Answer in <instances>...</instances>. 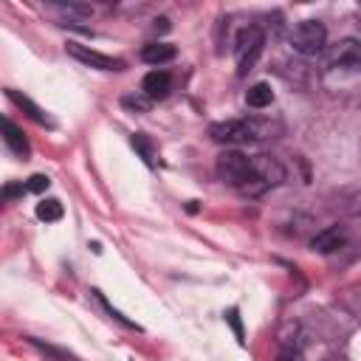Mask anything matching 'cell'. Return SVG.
Returning a JSON list of instances; mask_svg holds the SVG:
<instances>
[{
    "mask_svg": "<svg viewBox=\"0 0 361 361\" xmlns=\"http://www.w3.org/2000/svg\"><path fill=\"white\" fill-rule=\"evenodd\" d=\"M39 353H45L48 358H54V361H79L73 353H68V350H59V347H54V344H45V341H39V338H28Z\"/></svg>",
    "mask_w": 361,
    "mask_h": 361,
    "instance_id": "cell-15",
    "label": "cell"
},
{
    "mask_svg": "<svg viewBox=\"0 0 361 361\" xmlns=\"http://www.w3.org/2000/svg\"><path fill=\"white\" fill-rule=\"evenodd\" d=\"M214 172H217V178L223 183H228L237 192H243V186L251 180V158L243 155V152H237V149H226V152L217 155Z\"/></svg>",
    "mask_w": 361,
    "mask_h": 361,
    "instance_id": "cell-3",
    "label": "cell"
},
{
    "mask_svg": "<svg viewBox=\"0 0 361 361\" xmlns=\"http://www.w3.org/2000/svg\"><path fill=\"white\" fill-rule=\"evenodd\" d=\"M344 228L341 226H327L324 231H319L313 240H310V248L313 251H319V254H333V251H338L341 245H344Z\"/></svg>",
    "mask_w": 361,
    "mask_h": 361,
    "instance_id": "cell-9",
    "label": "cell"
},
{
    "mask_svg": "<svg viewBox=\"0 0 361 361\" xmlns=\"http://www.w3.org/2000/svg\"><path fill=\"white\" fill-rule=\"evenodd\" d=\"M271 124L259 118H228V121H214L209 127V135L217 144H248L271 135Z\"/></svg>",
    "mask_w": 361,
    "mask_h": 361,
    "instance_id": "cell-1",
    "label": "cell"
},
{
    "mask_svg": "<svg viewBox=\"0 0 361 361\" xmlns=\"http://www.w3.org/2000/svg\"><path fill=\"white\" fill-rule=\"evenodd\" d=\"M133 147L141 152V158H144L147 164H152V152H149V144L144 141V135H141V133H138V135H133Z\"/></svg>",
    "mask_w": 361,
    "mask_h": 361,
    "instance_id": "cell-20",
    "label": "cell"
},
{
    "mask_svg": "<svg viewBox=\"0 0 361 361\" xmlns=\"http://www.w3.org/2000/svg\"><path fill=\"white\" fill-rule=\"evenodd\" d=\"M23 192H28L25 183H20V186H11V183H8V186L3 189V197H14V195H23Z\"/></svg>",
    "mask_w": 361,
    "mask_h": 361,
    "instance_id": "cell-22",
    "label": "cell"
},
{
    "mask_svg": "<svg viewBox=\"0 0 361 361\" xmlns=\"http://www.w3.org/2000/svg\"><path fill=\"white\" fill-rule=\"evenodd\" d=\"M93 293H96V296H99V302H102V305H104V310H107V313H110V316H113V319H116V322H121V324H124V327H133V330H141V327H138V324H135V322H130V319H127V316H124V313H118V310H116V307H113V305H110V302H107V299H104V296H102V290H93Z\"/></svg>",
    "mask_w": 361,
    "mask_h": 361,
    "instance_id": "cell-16",
    "label": "cell"
},
{
    "mask_svg": "<svg viewBox=\"0 0 361 361\" xmlns=\"http://www.w3.org/2000/svg\"><path fill=\"white\" fill-rule=\"evenodd\" d=\"M330 68L333 71H361V42L358 39H341L336 51L330 54Z\"/></svg>",
    "mask_w": 361,
    "mask_h": 361,
    "instance_id": "cell-7",
    "label": "cell"
},
{
    "mask_svg": "<svg viewBox=\"0 0 361 361\" xmlns=\"http://www.w3.org/2000/svg\"><path fill=\"white\" fill-rule=\"evenodd\" d=\"M6 93H8V99H11L14 104H20L23 110H28V116H31V118H34L37 124H45V127H54V121H51V118H48V116H45V113H42V110H39V107H37V104H34V102L28 99V96H20V93H17V90H11V87H8Z\"/></svg>",
    "mask_w": 361,
    "mask_h": 361,
    "instance_id": "cell-13",
    "label": "cell"
},
{
    "mask_svg": "<svg viewBox=\"0 0 361 361\" xmlns=\"http://www.w3.org/2000/svg\"><path fill=\"white\" fill-rule=\"evenodd\" d=\"M48 186H51L48 175H31V178H28V183H25V189H28V192H45Z\"/></svg>",
    "mask_w": 361,
    "mask_h": 361,
    "instance_id": "cell-19",
    "label": "cell"
},
{
    "mask_svg": "<svg viewBox=\"0 0 361 361\" xmlns=\"http://www.w3.org/2000/svg\"><path fill=\"white\" fill-rule=\"evenodd\" d=\"M141 59L149 62V65H164L169 59H175V45L169 42H149L141 48Z\"/></svg>",
    "mask_w": 361,
    "mask_h": 361,
    "instance_id": "cell-11",
    "label": "cell"
},
{
    "mask_svg": "<svg viewBox=\"0 0 361 361\" xmlns=\"http://www.w3.org/2000/svg\"><path fill=\"white\" fill-rule=\"evenodd\" d=\"M324 42H327V28L319 20H302L290 31V48L299 56H316V54H322L324 51Z\"/></svg>",
    "mask_w": 361,
    "mask_h": 361,
    "instance_id": "cell-4",
    "label": "cell"
},
{
    "mask_svg": "<svg viewBox=\"0 0 361 361\" xmlns=\"http://www.w3.org/2000/svg\"><path fill=\"white\" fill-rule=\"evenodd\" d=\"M3 141H6V147H8L14 155H20V158H25V155L31 152V147H28L23 130H20L11 118H3Z\"/></svg>",
    "mask_w": 361,
    "mask_h": 361,
    "instance_id": "cell-10",
    "label": "cell"
},
{
    "mask_svg": "<svg viewBox=\"0 0 361 361\" xmlns=\"http://www.w3.org/2000/svg\"><path fill=\"white\" fill-rule=\"evenodd\" d=\"M223 316H226V322L231 324V330H234V336H237V341H240V344H245V333H243V322H240V310H237V307H228V310H226Z\"/></svg>",
    "mask_w": 361,
    "mask_h": 361,
    "instance_id": "cell-17",
    "label": "cell"
},
{
    "mask_svg": "<svg viewBox=\"0 0 361 361\" xmlns=\"http://www.w3.org/2000/svg\"><path fill=\"white\" fill-rule=\"evenodd\" d=\"M169 90H172V76L166 73V71H149L147 76H144V82H141V93L149 99V102H161V99H166L169 96Z\"/></svg>",
    "mask_w": 361,
    "mask_h": 361,
    "instance_id": "cell-8",
    "label": "cell"
},
{
    "mask_svg": "<svg viewBox=\"0 0 361 361\" xmlns=\"http://www.w3.org/2000/svg\"><path fill=\"white\" fill-rule=\"evenodd\" d=\"M285 180V166L274 155H254L251 158V180L243 186V195H259L271 186H279Z\"/></svg>",
    "mask_w": 361,
    "mask_h": 361,
    "instance_id": "cell-2",
    "label": "cell"
},
{
    "mask_svg": "<svg viewBox=\"0 0 361 361\" xmlns=\"http://www.w3.org/2000/svg\"><path fill=\"white\" fill-rule=\"evenodd\" d=\"M276 361H299V353L293 347H282L279 355H276Z\"/></svg>",
    "mask_w": 361,
    "mask_h": 361,
    "instance_id": "cell-21",
    "label": "cell"
},
{
    "mask_svg": "<svg viewBox=\"0 0 361 361\" xmlns=\"http://www.w3.org/2000/svg\"><path fill=\"white\" fill-rule=\"evenodd\" d=\"M65 51H68L76 62L90 65V68H99V71H121V68H124L121 59L107 56V54H102V51H96V48H90V45H82V42H68Z\"/></svg>",
    "mask_w": 361,
    "mask_h": 361,
    "instance_id": "cell-6",
    "label": "cell"
},
{
    "mask_svg": "<svg viewBox=\"0 0 361 361\" xmlns=\"http://www.w3.org/2000/svg\"><path fill=\"white\" fill-rule=\"evenodd\" d=\"M271 102H274V90H271V85H265V82H257V85H251V87L245 90V104L254 107V110H262V107H268Z\"/></svg>",
    "mask_w": 361,
    "mask_h": 361,
    "instance_id": "cell-12",
    "label": "cell"
},
{
    "mask_svg": "<svg viewBox=\"0 0 361 361\" xmlns=\"http://www.w3.org/2000/svg\"><path fill=\"white\" fill-rule=\"evenodd\" d=\"M121 104H124L127 110H138V113H144V110L149 107V99H147V96H124Z\"/></svg>",
    "mask_w": 361,
    "mask_h": 361,
    "instance_id": "cell-18",
    "label": "cell"
},
{
    "mask_svg": "<svg viewBox=\"0 0 361 361\" xmlns=\"http://www.w3.org/2000/svg\"><path fill=\"white\" fill-rule=\"evenodd\" d=\"M262 45H265V34H262L259 25H248V28H243L237 34L234 54H237V73L240 76H245L257 65V59L262 54Z\"/></svg>",
    "mask_w": 361,
    "mask_h": 361,
    "instance_id": "cell-5",
    "label": "cell"
},
{
    "mask_svg": "<svg viewBox=\"0 0 361 361\" xmlns=\"http://www.w3.org/2000/svg\"><path fill=\"white\" fill-rule=\"evenodd\" d=\"M37 217L45 223H56L62 217V203L56 197H45L42 203H37Z\"/></svg>",
    "mask_w": 361,
    "mask_h": 361,
    "instance_id": "cell-14",
    "label": "cell"
}]
</instances>
